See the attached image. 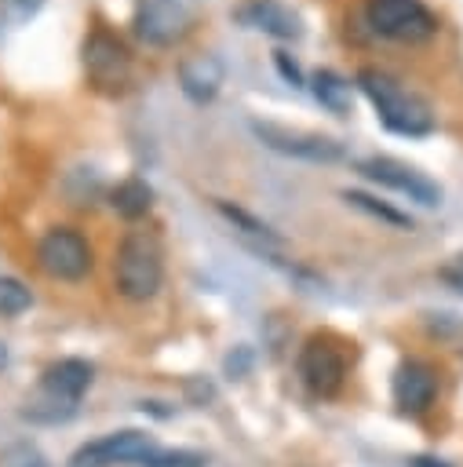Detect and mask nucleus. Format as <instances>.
<instances>
[{
	"instance_id": "1",
	"label": "nucleus",
	"mask_w": 463,
	"mask_h": 467,
	"mask_svg": "<svg viewBox=\"0 0 463 467\" xmlns=\"http://www.w3.org/2000/svg\"><path fill=\"white\" fill-rule=\"evenodd\" d=\"M357 88L372 102V109H376V117H379V124L386 131L405 135V139H423V135L434 131V109H430V102L419 99L416 91H408L386 69L365 66L357 73Z\"/></svg>"
},
{
	"instance_id": "2",
	"label": "nucleus",
	"mask_w": 463,
	"mask_h": 467,
	"mask_svg": "<svg viewBox=\"0 0 463 467\" xmlns=\"http://www.w3.org/2000/svg\"><path fill=\"white\" fill-rule=\"evenodd\" d=\"M117 292L131 303H146L164 285V248L149 230H128L113 259Z\"/></svg>"
},
{
	"instance_id": "3",
	"label": "nucleus",
	"mask_w": 463,
	"mask_h": 467,
	"mask_svg": "<svg viewBox=\"0 0 463 467\" xmlns=\"http://www.w3.org/2000/svg\"><path fill=\"white\" fill-rule=\"evenodd\" d=\"M80 58H84V73H87V84L102 95H120L128 91L131 84V51L128 44L109 33V29H91L84 47H80Z\"/></svg>"
},
{
	"instance_id": "4",
	"label": "nucleus",
	"mask_w": 463,
	"mask_h": 467,
	"mask_svg": "<svg viewBox=\"0 0 463 467\" xmlns=\"http://www.w3.org/2000/svg\"><path fill=\"white\" fill-rule=\"evenodd\" d=\"M248 131L273 153L281 157H295V161H310V164H332V161H343L346 150L339 139L332 135H321V131H306V128H288V124H277V120H259L252 117L248 120Z\"/></svg>"
},
{
	"instance_id": "5",
	"label": "nucleus",
	"mask_w": 463,
	"mask_h": 467,
	"mask_svg": "<svg viewBox=\"0 0 463 467\" xmlns=\"http://www.w3.org/2000/svg\"><path fill=\"white\" fill-rule=\"evenodd\" d=\"M365 22L376 36L397 44H419L437 33V18L423 0H368Z\"/></svg>"
},
{
	"instance_id": "6",
	"label": "nucleus",
	"mask_w": 463,
	"mask_h": 467,
	"mask_svg": "<svg viewBox=\"0 0 463 467\" xmlns=\"http://www.w3.org/2000/svg\"><path fill=\"white\" fill-rule=\"evenodd\" d=\"M36 263L55 281H80L91 270V244L73 226H51L36 244Z\"/></svg>"
},
{
	"instance_id": "7",
	"label": "nucleus",
	"mask_w": 463,
	"mask_h": 467,
	"mask_svg": "<svg viewBox=\"0 0 463 467\" xmlns=\"http://www.w3.org/2000/svg\"><path fill=\"white\" fill-rule=\"evenodd\" d=\"M295 365H299V379L317 398H335L346 383V354L332 336H310Z\"/></svg>"
},
{
	"instance_id": "8",
	"label": "nucleus",
	"mask_w": 463,
	"mask_h": 467,
	"mask_svg": "<svg viewBox=\"0 0 463 467\" xmlns=\"http://www.w3.org/2000/svg\"><path fill=\"white\" fill-rule=\"evenodd\" d=\"M135 36L149 47H171L179 44L193 26L190 0H135Z\"/></svg>"
},
{
	"instance_id": "9",
	"label": "nucleus",
	"mask_w": 463,
	"mask_h": 467,
	"mask_svg": "<svg viewBox=\"0 0 463 467\" xmlns=\"http://www.w3.org/2000/svg\"><path fill=\"white\" fill-rule=\"evenodd\" d=\"M357 171L365 179H372V182L401 193L405 201L423 204V208H437L441 204V186L427 171H419V168H412L405 161H394V157H365V161H357Z\"/></svg>"
},
{
	"instance_id": "10",
	"label": "nucleus",
	"mask_w": 463,
	"mask_h": 467,
	"mask_svg": "<svg viewBox=\"0 0 463 467\" xmlns=\"http://www.w3.org/2000/svg\"><path fill=\"white\" fill-rule=\"evenodd\" d=\"M157 452L153 434L146 431H113L87 445H80L69 456V467H113V463H146V456Z\"/></svg>"
},
{
	"instance_id": "11",
	"label": "nucleus",
	"mask_w": 463,
	"mask_h": 467,
	"mask_svg": "<svg viewBox=\"0 0 463 467\" xmlns=\"http://www.w3.org/2000/svg\"><path fill=\"white\" fill-rule=\"evenodd\" d=\"M394 401H397V409L401 412H412V416H419V412H427L430 405H434V398H437V376H434V368L427 365V361H419V358H408V361H401L397 368H394Z\"/></svg>"
},
{
	"instance_id": "12",
	"label": "nucleus",
	"mask_w": 463,
	"mask_h": 467,
	"mask_svg": "<svg viewBox=\"0 0 463 467\" xmlns=\"http://www.w3.org/2000/svg\"><path fill=\"white\" fill-rule=\"evenodd\" d=\"M222 80H226V69H222L219 55L201 51V55H186V58L179 62V88H182V95H186L190 102H197V106L211 102V99L219 95Z\"/></svg>"
},
{
	"instance_id": "13",
	"label": "nucleus",
	"mask_w": 463,
	"mask_h": 467,
	"mask_svg": "<svg viewBox=\"0 0 463 467\" xmlns=\"http://www.w3.org/2000/svg\"><path fill=\"white\" fill-rule=\"evenodd\" d=\"M91 379H95V368H91L84 358H62V361H55V365L44 368L40 387L47 390L51 401H58V405H77L80 394L91 387Z\"/></svg>"
},
{
	"instance_id": "14",
	"label": "nucleus",
	"mask_w": 463,
	"mask_h": 467,
	"mask_svg": "<svg viewBox=\"0 0 463 467\" xmlns=\"http://www.w3.org/2000/svg\"><path fill=\"white\" fill-rule=\"evenodd\" d=\"M237 18H241L244 26H252V29H259V33H266V36H277V40H295V36H303L299 15H295L292 7H284L281 0H248V4L237 11Z\"/></svg>"
},
{
	"instance_id": "15",
	"label": "nucleus",
	"mask_w": 463,
	"mask_h": 467,
	"mask_svg": "<svg viewBox=\"0 0 463 467\" xmlns=\"http://www.w3.org/2000/svg\"><path fill=\"white\" fill-rule=\"evenodd\" d=\"M215 212L233 226V230H241L244 237H252L255 244H266V248H281L284 241H281V234L270 226V223H262L259 215H252V212H244L241 204H230V201H215Z\"/></svg>"
},
{
	"instance_id": "16",
	"label": "nucleus",
	"mask_w": 463,
	"mask_h": 467,
	"mask_svg": "<svg viewBox=\"0 0 463 467\" xmlns=\"http://www.w3.org/2000/svg\"><path fill=\"white\" fill-rule=\"evenodd\" d=\"M310 91H314V99H317L324 109H332L335 117H343V113L350 109V80H343L335 69H314V73H310Z\"/></svg>"
},
{
	"instance_id": "17",
	"label": "nucleus",
	"mask_w": 463,
	"mask_h": 467,
	"mask_svg": "<svg viewBox=\"0 0 463 467\" xmlns=\"http://www.w3.org/2000/svg\"><path fill=\"white\" fill-rule=\"evenodd\" d=\"M109 204H113L117 215H124V219H142V215L153 208V190H149L146 179L131 175V179L117 182V190L109 193Z\"/></svg>"
},
{
	"instance_id": "18",
	"label": "nucleus",
	"mask_w": 463,
	"mask_h": 467,
	"mask_svg": "<svg viewBox=\"0 0 463 467\" xmlns=\"http://www.w3.org/2000/svg\"><path fill=\"white\" fill-rule=\"evenodd\" d=\"M343 201H346L350 208H357V212H365V215H372V219L386 223V226L416 230V223H412V215H408V212H397V208H390L386 201H379V197H372V193H365V190H343Z\"/></svg>"
},
{
	"instance_id": "19",
	"label": "nucleus",
	"mask_w": 463,
	"mask_h": 467,
	"mask_svg": "<svg viewBox=\"0 0 463 467\" xmlns=\"http://www.w3.org/2000/svg\"><path fill=\"white\" fill-rule=\"evenodd\" d=\"M29 306H33V292L18 277H4L0 274V314L4 317H15V314H22Z\"/></svg>"
},
{
	"instance_id": "20",
	"label": "nucleus",
	"mask_w": 463,
	"mask_h": 467,
	"mask_svg": "<svg viewBox=\"0 0 463 467\" xmlns=\"http://www.w3.org/2000/svg\"><path fill=\"white\" fill-rule=\"evenodd\" d=\"M204 463V456L201 452H153V456H146V463L142 467H201Z\"/></svg>"
},
{
	"instance_id": "21",
	"label": "nucleus",
	"mask_w": 463,
	"mask_h": 467,
	"mask_svg": "<svg viewBox=\"0 0 463 467\" xmlns=\"http://www.w3.org/2000/svg\"><path fill=\"white\" fill-rule=\"evenodd\" d=\"M273 66H277V73L292 84V88H303L306 84V77H303V69L295 66V58L288 55V51H273Z\"/></svg>"
},
{
	"instance_id": "22",
	"label": "nucleus",
	"mask_w": 463,
	"mask_h": 467,
	"mask_svg": "<svg viewBox=\"0 0 463 467\" xmlns=\"http://www.w3.org/2000/svg\"><path fill=\"white\" fill-rule=\"evenodd\" d=\"M441 277H445V281H448L456 292H463V255H456V259H452V263L441 270Z\"/></svg>"
},
{
	"instance_id": "23",
	"label": "nucleus",
	"mask_w": 463,
	"mask_h": 467,
	"mask_svg": "<svg viewBox=\"0 0 463 467\" xmlns=\"http://www.w3.org/2000/svg\"><path fill=\"white\" fill-rule=\"evenodd\" d=\"M4 4H11L18 18H26V15H33V11L40 7V0H4Z\"/></svg>"
},
{
	"instance_id": "24",
	"label": "nucleus",
	"mask_w": 463,
	"mask_h": 467,
	"mask_svg": "<svg viewBox=\"0 0 463 467\" xmlns=\"http://www.w3.org/2000/svg\"><path fill=\"white\" fill-rule=\"evenodd\" d=\"M4 368H7V347L0 343V372H4Z\"/></svg>"
}]
</instances>
